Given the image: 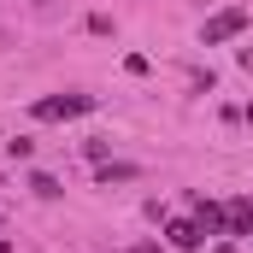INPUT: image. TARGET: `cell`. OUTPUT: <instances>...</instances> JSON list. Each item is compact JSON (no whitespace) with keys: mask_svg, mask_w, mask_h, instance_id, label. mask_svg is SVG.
<instances>
[{"mask_svg":"<svg viewBox=\"0 0 253 253\" xmlns=\"http://www.w3.org/2000/svg\"><path fill=\"white\" fill-rule=\"evenodd\" d=\"M36 6H53V0H36Z\"/></svg>","mask_w":253,"mask_h":253,"instance_id":"cell-10","label":"cell"},{"mask_svg":"<svg viewBox=\"0 0 253 253\" xmlns=\"http://www.w3.org/2000/svg\"><path fill=\"white\" fill-rule=\"evenodd\" d=\"M194 224L212 230V236H230V206H218V200H194Z\"/></svg>","mask_w":253,"mask_h":253,"instance_id":"cell-4","label":"cell"},{"mask_svg":"<svg viewBox=\"0 0 253 253\" xmlns=\"http://www.w3.org/2000/svg\"><path fill=\"white\" fill-rule=\"evenodd\" d=\"M248 24H253L248 6H224L218 18H206V24H200V47H224V42H236Z\"/></svg>","mask_w":253,"mask_h":253,"instance_id":"cell-1","label":"cell"},{"mask_svg":"<svg viewBox=\"0 0 253 253\" xmlns=\"http://www.w3.org/2000/svg\"><path fill=\"white\" fill-rule=\"evenodd\" d=\"M129 177H135V165H100V183H106V189H112V183H129Z\"/></svg>","mask_w":253,"mask_h":253,"instance_id":"cell-7","label":"cell"},{"mask_svg":"<svg viewBox=\"0 0 253 253\" xmlns=\"http://www.w3.org/2000/svg\"><path fill=\"white\" fill-rule=\"evenodd\" d=\"M165 242H171V248H183V253H194L200 242H206V230H200L194 218H171V224H165Z\"/></svg>","mask_w":253,"mask_h":253,"instance_id":"cell-3","label":"cell"},{"mask_svg":"<svg viewBox=\"0 0 253 253\" xmlns=\"http://www.w3.org/2000/svg\"><path fill=\"white\" fill-rule=\"evenodd\" d=\"M230 236H253V194L230 200Z\"/></svg>","mask_w":253,"mask_h":253,"instance_id":"cell-5","label":"cell"},{"mask_svg":"<svg viewBox=\"0 0 253 253\" xmlns=\"http://www.w3.org/2000/svg\"><path fill=\"white\" fill-rule=\"evenodd\" d=\"M6 153H12V159H30V153H36V141H30V135H18V141H6Z\"/></svg>","mask_w":253,"mask_h":253,"instance_id":"cell-8","label":"cell"},{"mask_svg":"<svg viewBox=\"0 0 253 253\" xmlns=\"http://www.w3.org/2000/svg\"><path fill=\"white\" fill-rule=\"evenodd\" d=\"M248 124H253V106H248Z\"/></svg>","mask_w":253,"mask_h":253,"instance_id":"cell-11","label":"cell"},{"mask_svg":"<svg viewBox=\"0 0 253 253\" xmlns=\"http://www.w3.org/2000/svg\"><path fill=\"white\" fill-rule=\"evenodd\" d=\"M30 189H36V194H42V200H59V183H53V177H47V171H36V177H30Z\"/></svg>","mask_w":253,"mask_h":253,"instance_id":"cell-6","label":"cell"},{"mask_svg":"<svg viewBox=\"0 0 253 253\" xmlns=\"http://www.w3.org/2000/svg\"><path fill=\"white\" fill-rule=\"evenodd\" d=\"M242 65H248V71H253V47H242Z\"/></svg>","mask_w":253,"mask_h":253,"instance_id":"cell-9","label":"cell"},{"mask_svg":"<svg viewBox=\"0 0 253 253\" xmlns=\"http://www.w3.org/2000/svg\"><path fill=\"white\" fill-rule=\"evenodd\" d=\"M83 112H94V94H47V100H36V118H42V124H53V118H83Z\"/></svg>","mask_w":253,"mask_h":253,"instance_id":"cell-2","label":"cell"}]
</instances>
